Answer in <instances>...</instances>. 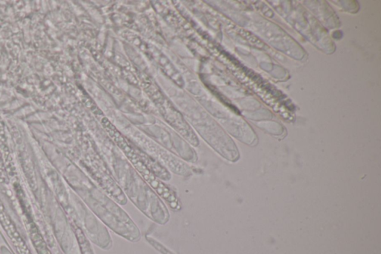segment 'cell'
Returning a JSON list of instances; mask_svg holds the SVG:
<instances>
[{"label":"cell","instance_id":"6da1fadb","mask_svg":"<svg viewBox=\"0 0 381 254\" xmlns=\"http://www.w3.org/2000/svg\"><path fill=\"white\" fill-rule=\"evenodd\" d=\"M0 221L2 223V227L8 233V236H9L18 254H32L24 241L17 232V229L14 227L11 220L8 218V215L4 212L1 202H0Z\"/></svg>","mask_w":381,"mask_h":254},{"label":"cell","instance_id":"7a4b0ae2","mask_svg":"<svg viewBox=\"0 0 381 254\" xmlns=\"http://www.w3.org/2000/svg\"><path fill=\"white\" fill-rule=\"evenodd\" d=\"M30 236L38 254H51L38 229L33 226L30 227Z\"/></svg>","mask_w":381,"mask_h":254},{"label":"cell","instance_id":"3957f363","mask_svg":"<svg viewBox=\"0 0 381 254\" xmlns=\"http://www.w3.org/2000/svg\"><path fill=\"white\" fill-rule=\"evenodd\" d=\"M76 236H77L78 240H79V245H80L82 254H94L90 245H89L87 239L85 237L82 230L80 228H77L76 230Z\"/></svg>","mask_w":381,"mask_h":254}]
</instances>
